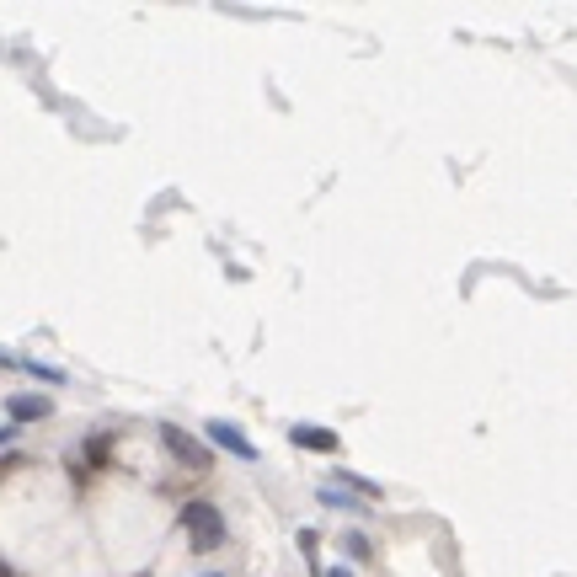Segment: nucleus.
Listing matches in <instances>:
<instances>
[{"instance_id": "f257e3e1", "label": "nucleus", "mask_w": 577, "mask_h": 577, "mask_svg": "<svg viewBox=\"0 0 577 577\" xmlns=\"http://www.w3.org/2000/svg\"><path fill=\"white\" fill-rule=\"evenodd\" d=\"M182 524H187V535H193V551H220V545L230 540L225 535V513L214 503H187Z\"/></svg>"}, {"instance_id": "f03ea898", "label": "nucleus", "mask_w": 577, "mask_h": 577, "mask_svg": "<svg viewBox=\"0 0 577 577\" xmlns=\"http://www.w3.org/2000/svg\"><path fill=\"white\" fill-rule=\"evenodd\" d=\"M161 444H166L171 455H177V460L187 465V471H204V465L214 460L209 449H204V439H193V433L177 428V423H161Z\"/></svg>"}, {"instance_id": "7ed1b4c3", "label": "nucleus", "mask_w": 577, "mask_h": 577, "mask_svg": "<svg viewBox=\"0 0 577 577\" xmlns=\"http://www.w3.org/2000/svg\"><path fill=\"white\" fill-rule=\"evenodd\" d=\"M209 439L220 444V449H230L236 460H257V444L246 439V433H241L236 423H220V417H214V423H209Z\"/></svg>"}, {"instance_id": "20e7f679", "label": "nucleus", "mask_w": 577, "mask_h": 577, "mask_svg": "<svg viewBox=\"0 0 577 577\" xmlns=\"http://www.w3.org/2000/svg\"><path fill=\"white\" fill-rule=\"evenodd\" d=\"M289 439L300 444V449H321V455H337V433H332V428H310V423H294V428H289Z\"/></svg>"}, {"instance_id": "39448f33", "label": "nucleus", "mask_w": 577, "mask_h": 577, "mask_svg": "<svg viewBox=\"0 0 577 577\" xmlns=\"http://www.w3.org/2000/svg\"><path fill=\"white\" fill-rule=\"evenodd\" d=\"M6 412H11V423H43L54 407H49V396H11Z\"/></svg>"}, {"instance_id": "423d86ee", "label": "nucleus", "mask_w": 577, "mask_h": 577, "mask_svg": "<svg viewBox=\"0 0 577 577\" xmlns=\"http://www.w3.org/2000/svg\"><path fill=\"white\" fill-rule=\"evenodd\" d=\"M332 487H342V492H364V497H380V481H364V476H353V471H337V476H332Z\"/></svg>"}, {"instance_id": "0eeeda50", "label": "nucleus", "mask_w": 577, "mask_h": 577, "mask_svg": "<svg viewBox=\"0 0 577 577\" xmlns=\"http://www.w3.org/2000/svg\"><path fill=\"white\" fill-rule=\"evenodd\" d=\"M321 503H326V508H358V503H353V497L342 492V487H332V481L321 487Z\"/></svg>"}, {"instance_id": "6e6552de", "label": "nucleus", "mask_w": 577, "mask_h": 577, "mask_svg": "<svg viewBox=\"0 0 577 577\" xmlns=\"http://www.w3.org/2000/svg\"><path fill=\"white\" fill-rule=\"evenodd\" d=\"M27 374H38V380H49V385H65V369H49V364H22Z\"/></svg>"}, {"instance_id": "1a4fd4ad", "label": "nucleus", "mask_w": 577, "mask_h": 577, "mask_svg": "<svg viewBox=\"0 0 577 577\" xmlns=\"http://www.w3.org/2000/svg\"><path fill=\"white\" fill-rule=\"evenodd\" d=\"M342 545H348V556H369V540H364V535H348Z\"/></svg>"}, {"instance_id": "9d476101", "label": "nucleus", "mask_w": 577, "mask_h": 577, "mask_svg": "<svg viewBox=\"0 0 577 577\" xmlns=\"http://www.w3.org/2000/svg\"><path fill=\"white\" fill-rule=\"evenodd\" d=\"M321 577H358V572H353V567H326Z\"/></svg>"}, {"instance_id": "9b49d317", "label": "nucleus", "mask_w": 577, "mask_h": 577, "mask_svg": "<svg viewBox=\"0 0 577 577\" xmlns=\"http://www.w3.org/2000/svg\"><path fill=\"white\" fill-rule=\"evenodd\" d=\"M0 369H11V353L6 348H0Z\"/></svg>"}, {"instance_id": "f8f14e48", "label": "nucleus", "mask_w": 577, "mask_h": 577, "mask_svg": "<svg viewBox=\"0 0 577 577\" xmlns=\"http://www.w3.org/2000/svg\"><path fill=\"white\" fill-rule=\"evenodd\" d=\"M6 439H11V433H6V428H0V444H6Z\"/></svg>"}]
</instances>
